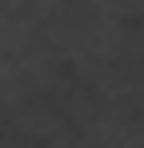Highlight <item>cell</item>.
<instances>
[{"label":"cell","mask_w":144,"mask_h":148,"mask_svg":"<svg viewBox=\"0 0 144 148\" xmlns=\"http://www.w3.org/2000/svg\"><path fill=\"white\" fill-rule=\"evenodd\" d=\"M84 140L88 144H100V148H140L144 144V124H136V116L128 108H120L116 100H108L88 120Z\"/></svg>","instance_id":"1"},{"label":"cell","mask_w":144,"mask_h":148,"mask_svg":"<svg viewBox=\"0 0 144 148\" xmlns=\"http://www.w3.org/2000/svg\"><path fill=\"white\" fill-rule=\"evenodd\" d=\"M80 8H92V12H104V16H116V20H128L144 8V0H80Z\"/></svg>","instance_id":"2"},{"label":"cell","mask_w":144,"mask_h":148,"mask_svg":"<svg viewBox=\"0 0 144 148\" xmlns=\"http://www.w3.org/2000/svg\"><path fill=\"white\" fill-rule=\"evenodd\" d=\"M68 4L72 0H28V8H32V16H40V20H56L60 12H68Z\"/></svg>","instance_id":"3"}]
</instances>
